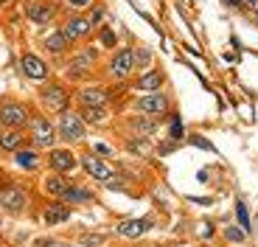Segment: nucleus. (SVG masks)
I'll return each mask as SVG.
<instances>
[{
  "instance_id": "1",
  "label": "nucleus",
  "mask_w": 258,
  "mask_h": 247,
  "mask_svg": "<svg viewBox=\"0 0 258 247\" xmlns=\"http://www.w3.org/2000/svg\"><path fill=\"white\" fill-rule=\"evenodd\" d=\"M84 127H87V124L82 121V115H79V112L64 110V112H59L56 135L62 138V141H68V143H76V141H82V138H84Z\"/></svg>"
},
{
  "instance_id": "2",
  "label": "nucleus",
  "mask_w": 258,
  "mask_h": 247,
  "mask_svg": "<svg viewBox=\"0 0 258 247\" xmlns=\"http://www.w3.org/2000/svg\"><path fill=\"white\" fill-rule=\"evenodd\" d=\"M39 101H42V107H45V110H51V112H64V110H68V104H71V93L64 90L62 85L51 82V85L42 87Z\"/></svg>"
},
{
  "instance_id": "3",
  "label": "nucleus",
  "mask_w": 258,
  "mask_h": 247,
  "mask_svg": "<svg viewBox=\"0 0 258 247\" xmlns=\"http://www.w3.org/2000/svg\"><path fill=\"white\" fill-rule=\"evenodd\" d=\"M56 141V127L48 118H34L31 121V143L37 149H48Z\"/></svg>"
},
{
  "instance_id": "4",
  "label": "nucleus",
  "mask_w": 258,
  "mask_h": 247,
  "mask_svg": "<svg viewBox=\"0 0 258 247\" xmlns=\"http://www.w3.org/2000/svg\"><path fill=\"white\" fill-rule=\"evenodd\" d=\"M0 124L9 127V130H20L28 124V110L17 101H3L0 104Z\"/></svg>"
},
{
  "instance_id": "5",
  "label": "nucleus",
  "mask_w": 258,
  "mask_h": 247,
  "mask_svg": "<svg viewBox=\"0 0 258 247\" xmlns=\"http://www.w3.org/2000/svg\"><path fill=\"white\" fill-rule=\"evenodd\" d=\"M135 71V51L132 48H118L110 59V76L112 79H126Z\"/></svg>"
},
{
  "instance_id": "6",
  "label": "nucleus",
  "mask_w": 258,
  "mask_h": 247,
  "mask_svg": "<svg viewBox=\"0 0 258 247\" xmlns=\"http://www.w3.org/2000/svg\"><path fill=\"white\" fill-rule=\"evenodd\" d=\"M135 107L141 115H163L168 110V98L163 96L160 90L157 93H143L141 98H135Z\"/></svg>"
},
{
  "instance_id": "7",
  "label": "nucleus",
  "mask_w": 258,
  "mask_h": 247,
  "mask_svg": "<svg viewBox=\"0 0 258 247\" xmlns=\"http://www.w3.org/2000/svg\"><path fill=\"white\" fill-rule=\"evenodd\" d=\"M20 71H23L26 79H31V82H45L48 79V65L37 53H23L20 56Z\"/></svg>"
},
{
  "instance_id": "8",
  "label": "nucleus",
  "mask_w": 258,
  "mask_h": 247,
  "mask_svg": "<svg viewBox=\"0 0 258 247\" xmlns=\"http://www.w3.org/2000/svg\"><path fill=\"white\" fill-rule=\"evenodd\" d=\"M26 17L31 20V23H37V26H48V23H53V17H56V6H53V3H45V0H31L26 6Z\"/></svg>"
},
{
  "instance_id": "9",
  "label": "nucleus",
  "mask_w": 258,
  "mask_h": 247,
  "mask_svg": "<svg viewBox=\"0 0 258 247\" xmlns=\"http://www.w3.org/2000/svg\"><path fill=\"white\" fill-rule=\"evenodd\" d=\"M64 37L71 39V42H76V39H84L93 34V20L90 17H82V14H73V17H68V23L62 26Z\"/></svg>"
},
{
  "instance_id": "10",
  "label": "nucleus",
  "mask_w": 258,
  "mask_h": 247,
  "mask_svg": "<svg viewBox=\"0 0 258 247\" xmlns=\"http://www.w3.org/2000/svg\"><path fill=\"white\" fill-rule=\"evenodd\" d=\"M82 169L87 171L90 177L101 180V182H107V180H112V177H115V169H110V166H107V163H104L98 155H84L82 157Z\"/></svg>"
},
{
  "instance_id": "11",
  "label": "nucleus",
  "mask_w": 258,
  "mask_h": 247,
  "mask_svg": "<svg viewBox=\"0 0 258 247\" xmlns=\"http://www.w3.org/2000/svg\"><path fill=\"white\" fill-rule=\"evenodd\" d=\"M48 166H51L56 174H71V171L76 169V155H73L71 149H51Z\"/></svg>"
},
{
  "instance_id": "12",
  "label": "nucleus",
  "mask_w": 258,
  "mask_h": 247,
  "mask_svg": "<svg viewBox=\"0 0 258 247\" xmlns=\"http://www.w3.org/2000/svg\"><path fill=\"white\" fill-rule=\"evenodd\" d=\"M26 191L20 189V186H9V189L0 191V205L9 211V214H20V211L26 208Z\"/></svg>"
},
{
  "instance_id": "13",
  "label": "nucleus",
  "mask_w": 258,
  "mask_h": 247,
  "mask_svg": "<svg viewBox=\"0 0 258 247\" xmlns=\"http://www.w3.org/2000/svg\"><path fill=\"white\" fill-rule=\"evenodd\" d=\"M96 53H98L96 48H84L82 53H76V56H73V62L68 65V76H71V79L84 76V73L93 68V62H96Z\"/></svg>"
},
{
  "instance_id": "14",
  "label": "nucleus",
  "mask_w": 258,
  "mask_h": 247,
  "mask_svg": "<svg viewBox=\"0 0 258 247\" xmlns=\"http://www.w3.org/2000/svg\"><path fill=\"white\" fill-rule=\"evenodd\" d=\"M76 98L82 107H107V101H110V96H107L104 87H82Z\"/></svg>"
},
{
  "instance_id": "15",
  "label": "nucleus",
  "mask_w": 258,
  "mask_h": 247,
  "mask_svg": "<svg viewBox=\"0 0 258 247\" xmlns=\"http://www.w3.org/2000/svg\"><path fill=\"white\" fill-rule=\"evenodd\" d=\"M149 228H152V222L149 219H129V222H121V225H118L115 233L123 236V239H141Z\"/></svg>"
},
{
  "instance_id": "16",
  "label": "nucleus",
  "mask_w": 258,
  "mask_h": 247,
  "mask_svg": "<svg viewBox=\"0 0 258 247\" xmlns=\"http://www.w3.org/2000/svg\"><path fill=\"white\" fill-rule=\"evenodd\" d=\"M42 45H45V51H51V53H64L68 48H71V39L64 37L62 28H56V31H48L45 37H42Z\"/></svg>"
},
{
  "instance_id": "17",
  "label": "nucleus",
  "mask_w": 258,
  "mask_h": 247,
  "mask_svg": "<svg viewBox=\"0 0 258 247\" xmlns=\"http://www.w3.org/2000/svg\"><path fill=\"white\" fill-rule=\"evenodd\" d=\"M42 219L45 225H62V222L71 219V205H64V202H53L42 211Z\"/></svg>"
},
{
  "instance_id": "18",
  "label": "nucleus",
  "mask_w": 258,
  "mask_h": 247,
  "mask_svg": "<svg viewBox=\"0 0 258 247\" xmlns=\"http://www.w3.org/2000/svg\"><path fill=\"white\" fill-rule=\"evenodd\" d=\"M163 82H166V79H163L160 71H146V73H143V76L135 82V87H138L141 93H157V90L163 87Z\"/></svg>"
},
{
  "instance_id": "19",
  "label": "nucleus",
  "mask_w": 258,
  "mask_h": 247,
  "mask_svg": "<svg viewBox=\"0 0 258 247\" xmlns=\"http://www.w3.org/2000/svg\"><path fill=\"white\" fill-rule=\"evenodd\" d=\"M0 146H3L6 152H20V146H23V132L20 130L0 132Z\"/></svg>"
},
{
  "instance_id": "20",
  "label": "nucleus",
  "mask_w": 258,
  "mask_h": 247,
  "mask_svg": "<svg viewBox=\"0 0 258 247\" xmlns=\"http://www.w3.org/2000/svg\"><path fill=\"white\" fill-rule=\"evenodd\" d=\"M62 200L64 202H90L93 200V191L82 189V186H68L64 194H62Z\"/></svg>"
},
{
  "instance_id": "21",
  "label": "nucleus",
  "mask_w": 258,
  "mask_h": 247,
  "mask_svg": "<svg viewBox=\"0 0 258 247\" xmlns=\"http://www.w3.org/2000/svg\"><path fill=\"white\" fill-rule=\"evenodd\" d=\"M68 186H71V182L64 180L62 174H51V177L45 180V191H48L51 197H59V200H62V194H64V189H68Z\"/></svg>"
},
{
  "instance_id": "22",
  "label": "nucleus",
  "mask_w": 258,
  "mask_h": 247,
  "mask_svg": "<svg viewBox=\"0 0 258 247\" xmlns=\"http://www.w3.org/2000/svg\"><path fill=\"white\" fill-rule=\"evenodd\" d=\"M129 124H132V130H135L138 135H143V138H149V135H152V132L157 130V124L152 121V118H149V115H138V118H132V121H129Z\"/></svg>"
},
{
  "instance_id": "23",
  "label": "nucleus",
  "mask_w": 258,
  "mask_h": 247,
  "mask_svg": "<svg viewBox=\"0 0 258 247\" xmlns=\"http://www.w3.org/2000/svg\"><path fill=\"white\" fill-rule=\"evenodd\" d=\"M82 121L84 124H101L107 121V107H82Z\"/></svg>"
},
{
  "instance_id": "24",
  "label": "nucleus",
  "mask_w": 258,
  "mask_h": 247,
  "mask_svg": "<svg viewBox=\"0 0 258 247\" xmlns=\"http://www.w3.org/2000/svg\"><path fill=\"white\" fill-rule=\"evenodd\" d=\"M17 166H23V169H37L39 166V157L34 155V152H17Z\"/></svg>"
},
{
  "instance_id": "25",
  "label": "nucleus",
  "mask_w": 258,
  "mask_h": 247,
  "mask_svg": "<svg viewBox=\"0 0 258 247\" xmlns=\"http://www.w3.org/2000/svg\"><path fill=\"white\" fill-rule=\"evenodd\" d=\"M152 65V51H149V48H138L135 51V68H149Z\"/></svg>"
},
{
  "instance_id": "26",
  "label": "nucleus",
  "mask_w": 258,
  "mask_h": 247,
  "mask_svg": "<svg viewBox=\"0 0 258 247\" xmlns=\"http://www.w3.org/2000/svg\"><path fill=\"white\" fill-rule=\"evenodd\" d=\"M236 214H239V222L244 225V230H247V228H250V216H247V205L241 200L236 202Z\"/></svg>"
},
{
  "instance_id": "27",
  "label": "nucleus",
  "mask_w": 258,
  "mask_h": 247,
  "mask_svg": "<svg viewBox=\"0 0 258 247\" xmlns=\"http://www.w3.org/2000/svg\"><path fill=\"white\" fill-rule=\"evenodd\" d=\"M129 149L138 152V155H146V152H149V141H146V138H138V141L129 143Z\"/></svg>"
},
{
  "instance_id": "28",
  "label": "nucleus",
  "mask_w": 258,
  "mask_h": 247,
  "mask_svg": "<svg viewBox=\"0 0 258 247\" xmlns=\"http://www.w3.org/2000/svg\"><path fill=\"white\" fill-rule=\"evenodd\" d=\"M118 42V37H115V31L112 28H104L101 31V45H107V48H112Z\"/></svg>"
},
{
  "instance_id": "29",
  "label": "nucleus",
  "mask_w": 258,
  "mask_h": 247,
  "mask_svg": "<svg viewBox=\"0 0 258 247\" xmlns=\"http://www.w3.org/2000/svg\"><path fill=\"white\" fill-rule=\"evenodd\" d=\"M93 155H98V157H110V155H112V146H107V143H93Z\"/></svg>"
},
{
  "instance_id": "30",
  "label": "nucleus",
  "mask_w": 258,
  "mask_h": 247,
  "mask_svg": "<svg viewBox=\"0 0 258 247\" xmlns=\"http://www.w3.org/2000/svg\"><path fill=\"white\" fill-rule=\"evenodd\" d=\"M225 236H227L230 241H244V230H239V228H227Z\"/></svg>"
},
{
  "instance_id": "31",
  "label": "nucleus",
  "mask_w": 258,
  "mask_h": 247,
  "mask_svg": "<svg viewBox=\"0 0 258 247\" xmlns=\"http://www.w3.org/2000/svg\"><path fill=\"white\" fill-rule=\"evenodd\" d=\"M182 124H180V118H171V138H182Z\"/></svg>"
},
{
  "instance_id": "32",
  "label": "nucleus",
  "mask_w": 258,
  "mask_h": 247,
  "mask_svg": "<svg viewBox=\"0 0 258 247\" xmlns=\"http://www.w3.org/2000/svg\"><path fill=\"white\" fill-rule=\"evenodd\" d=\"M241 12H252V14H258V0H241Z\"/></svg>"
},
{
  "instance_id": "33",
  "label": "nucleus",
  "mask_w": 258,
  "mask_h": 247,
  "mask_svg": "<svg viewBox=\"0 0 258 247\" xmlns=\"http://www.w3.org/2000/svg\"><path fill=\"white\" fill-rule=\"evenodd\" d=\"M101 241H104V236H93V239H90V236H87V239H82V244H101Z\"/></svg>"
},
{
  "instance_id": "34",
  "label": "nucleus",
  "mask_w": 258,
  "mask_h": 247,
  "mask_svg": "<svg viewBox=\"0 0 258 247\" xmlns=\"http://www.w3.org/2000/svg\"><path fill=\"white\" fill-rule=\"evenodd\" d=\"M34 247H62V244H59V241H48V239H39V241H37V244H34Z\"/></svg>"
},
{
  "instance_id": "35",
  "label": "nucleus",
  "mask_w": 258,
  "mask_h": 247,
  "mask_svg": "<svg viewBox=\"0 0 258 247\" xmlns=\"http://www.w3.org/2000/svg\"><path fill=\"white\" fill-rule=\"evenodd\" d=\"M101 17H104V9H93V17H90V20H93V26H96Z\"/></svg>"
},
{
  "instance_id": "36",
  "label": "nucleus",
  "mask_w": 258,
  "mask_h": 247,
  "mask_svg": "<svg viewBox=\"0 0 258 247\" xmlns=\"http://www.w3.org/2000/svg\"><path fill=\"white\" fill-rule=\"evenodd\" d=\"M222 3H225V6H230V9H239V12H241V0H222Z\"/></svg>"
},
{
  "instance_id": "37",
  "label": "nucleus",
  "mask_w": 258,
  "mask_h": 247,
  "mask_svg": "<svg viewBox=\"0 0 258 247\" xmlns=\"http://www.w3.org/2000/svg\"><path fill=\"white\" fill-rule=\"evenodd\" d=\"M6 3H12V0H0V6H6Z\"/></svg>"
},
{
  "instance_id": "38",
  "label": "nucleus",
  "mask_w": 258,
  "mask_h": 247,
  "mask_svg": "<svg viewBox=\"0 0 258 247\" xmlns=\"http://www.w3.org/2000/svg\"><path fill=\"white\" fill-rule=\"evenodd\" d=\"M255 17H258V14H255Z\"/></svg>"
}]
</instances>
